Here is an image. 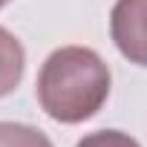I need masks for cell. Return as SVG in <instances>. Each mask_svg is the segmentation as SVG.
Instances as JSON below:
<instances>
[{
  "label": "cell",
  "instance_id": "cell-6",
  "mask_svg": "<svg viewBox=\"0 0 147 147\" xmlns=\"http://www.w3.org/2000/svg\"><path fill=\"white\" fill-rule=\"evenodd\" d=\"M6 3H9V0H0V9H3V6H6Z\"/></svg>",
  "mask_w": 147,
  "mask_h": 147
},
{
  "label": "cell",
  "instance_id": "cell-4",
  "mask_svg": "<svg viewBox=\"0 0 147 147\" xmlns=\"http://www.w3.org/2000/svg\"><path fill=\"white\" fill-rule=\"evenodd\" d=\"M0 147H52L49 136L32 124L0 121Z\"/></svg>",
  "mask_w": 147,
  "mask_h": 147
},
{
  "label": "cell",
  "instance_id": "cell-1",
  "mask_svg": "<svg viewBox=\"0 0 147 147\" xmlns=\"http://www.w3.org/2000/svg\"><path fill=\"white\" fill-rule=\"evenodd\" d=\"M113 75L104 58L90 46H61L38 72V104L61 124L92 118L110 98Z\"/></svg>",
  "mask_w": 147,
  "mask_h": 147
},
{
  "label": "cell",
  "instance_id": "cell-2",
  "mask_svg": "<svg viewBox=\"0 0 147 147\" xmlns=\"http://www.w3.org/2000/svg\"><path fill=\"white\" fill-rule=\"evenodd\" d=\"M110 38L130 63L147 66V0H115Z\"/></svg>",
  "mask_w": 147,
  "mask_h": 147
},
{
  "label": "cell",
  "instance_id": "cell-3",
  "mask_svg": "<svg viewBox=\"0 0 147 147\" xmlns=\"http://www.w3.org/2000/svg\"><path fill=\"white\" fill-rule=\"evenodd\" d=\"M23 69H26L23 43L6 26H0V98L18 90V84L23 78Z\"/></svg>",
  "mask_w": 147,
  "mask_h": 147
},
{
  "label": "cell",
  "instance_id": "cell-5",
  "mask_svg": "<svg viewBox=\"0 0 147 147\" xmlns=\"http://www.w3.org/2000/svg\"><path fill=\"white\" fill-rule=\"evenodd\" d=\"M75 147H141V144L130 133H121V130H98V133L84 136Z\"/></svg>",
  "mask_w": 147,
  "mask_h": 147
}]
</instances>
